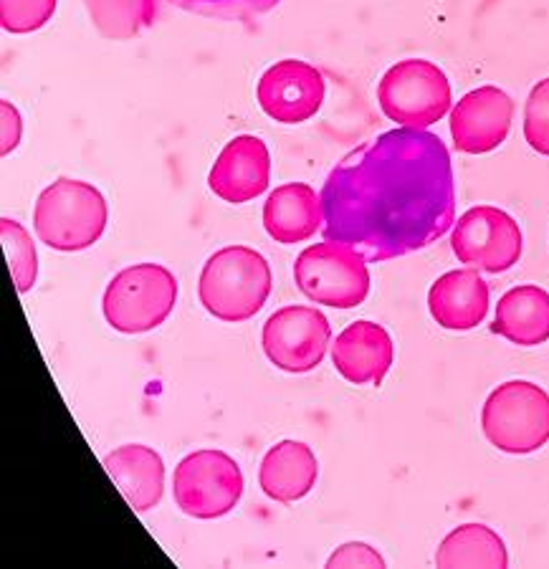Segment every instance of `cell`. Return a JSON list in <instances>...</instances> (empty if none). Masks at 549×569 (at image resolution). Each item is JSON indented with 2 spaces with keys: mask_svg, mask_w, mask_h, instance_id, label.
<instances>
[{
  "mask_svg": "<svg viewBox=\"0 0 549 569\" xmlns=\"http://www.w3.org/2000/svg\"><path fill=\"white\" fill-rule=\"evenodd\" d=\"M319 198L325 241L352 246L368 263L416 253L456 223L451 152L433 132L398 127L345 154Z\"/></svg>",
  "mask_w": 549,
  "mask_h": 569,
  "instance_id": "cell-1",
  "label": "cell"
},
{
  "mask_svg": "<svg viewBox=\"0 0 549 569\" xmlns=\"http://www.w3.org/2000/svg\"><path fill=\"white\" fill-rule=\"evenodd\" d=\"M273 273L263 256L249 246H226L206 261L198 279V299L210 317L238 325L259 315L271 297Z\"/></svg>",
  "mask_w": 549,
  "mask_h": 569,
  "instance_id": "cell-2",
  "label": "cell"
},
{
  "mask_svg": "<svg viewBox=\"0 0 549 569\" xmlns=\"http://www.w3.org/2000/svg\"><path fill=\"white\" fill-rule=\"evenodd\" d=\"M109 208L102 192L84 180L59 178L46 188L33 208L39 241L53 251H84L102 238Z\"/></svg>",
  "mask_w": 549,
  "mask_h": 569,
  "instance_id": "cell-3",
  "label": "cell"
},
{
  "mask_svg": "<svg viewBox=\"0 0 549 569\" xmlns=\"http://www.w3.org/2000/svg\"><path fill=\"white\" fill-rule=\"evenodd\" d=\"M481 430L501 453L527 456L549 443V392L529 380H509L481 410Z\"/></svg>",
  "mask_w": 549,
  "mask_h": 569,
  "instance_id": "cell-4",
  "label": "cell"
},
{
  "mask_svg": "<svg viewBox=\"0 0 549 569\" xmlns=\"http://www.w3.org/2000/svg\"><path fill=\"white\" fill-rule=\"evenodd\" d=\"M178 279L160 263H134L114 273L102 299L107 325L122 335L152 332L172 315Z\"/></svg>",
  "mask_w": 549,
  "mask_h": 569,
  "instance_id": "cell-5",
  "label": "cell"
},
{
  "mask_svg": "<svg viewBox=\"0 0 549 569\" xmlns=\"http://www.w3.org/2000/svg\"><path fill=\"white\" fill-rule=\"evenodd\" d=\"M382 114L398 127L428 130L451 112V81L433 61L406 59L386 71L378 84Z\"/></svg>",
  "mask_w": 549,
  "mask_h": 569,
  "instance_id": "cell-6",
  "label": "cell"
},
{
  "mask_svg": "<svg viewBox=\"0 0 549 569\" xmlns=\"http://www.w3.org/2000/svg\"><path fill=\"white\" fill-rule=\"evenodd\" d=\"M295 281L315 305L355 309L370 293L368 259L347 243L325 241L309 246L297 256Z\"/></svg>",
  "mask_w": 549,
  "mask_h": 569,
  "instance_id": "cell-7",
  "label": "cell"
},
{
  "mask_svg": "<svg viewBox=\"0 0 549 569\" xmlns=\"http://www.w3.org/2000/svg\"><path fill=\"white\" fill-rule=\"evenodd\" d=\"M243 471L223 451H196L182 458L172 473V497L178 509L193 519H221L243 497Z\"/></svg>",
  "mask_w": 549,
  "mask_h": 569,
  "instance_id": "cell-8",
  "label": "cell"
},
{
  "mask_svg": "<svg viewBox=\"0 0 549 569\" xmlns=\"http://www.w3.org/2000/svg\"><path fill=\"white\" fill-rule=\"evenodd\" d=\"M451 249L466 266L487 273H505L519 263L525 236L507 210L476 206L453 223Z\"/></svg>",
  "mask_w": 549,
  "mask_h": 569,
  "instance_id": "cell-9",
  "label": "cell"
},
{
  "mask_svg": "<svg viewBox=\"0 0 549 569\" xmlns=\"http://www.w3.org/2000/svg\"><path fill=\"white\" fill-rule=\"evenodd\" d=\"M261 345L269 362L279 370L291 375L312 372L332 345V327L315 307H283L263 325Z\"/></svg>",
  "mask_w": 549,
  "mask_h": 569,
  "instance_id": "cell-10",
  "label": "cell"
},
{
  "mask_svg": "<svg viewBox=\"0 0 549 569\" xmlns=\"http://www.w3.org/2000/svg\"><path fill=\"white\" fill-rule=\"evenodd\" d=\"M327 84L322 71L299 59H283L263 71L256 87L259 107L273 122H309L325 104Z\"/></svg>",
  "mask_w": 549,
  "mask_h": 569,
  "instance_id": "cell-11",
  "label": "cell"
},
{
  "mask_svg": "<svg viewBox=\"0 0 549 569\" xmlns=\"http://www.w3.org/2000/svg\"><path fill=\"white\" fill-rule=\"evenodd\" d=\"M511 122H515V102L505 89H473L451 109L453 147L466 154L493 152L505 144Z\"/></svg>",
  "mask_w": 549,
  "mask_h": 569,
  "instance_id": "cell-12",
  "label": "cell"
},
{
  "mask_svg": "<svg viewBox=\"0 0 549 569\" xmlns=\"http://www.w3.org/2000/svg\"><path fill=\"white\" fill-rule=\"evenodd\" d=\"M271 154L256 134H238L218 154L208 176V188L231 206H243L267 192Z\"/></svg>",
  "mask_w": 549,
  "mask_h": 569,
  "instance_id": "cell-13",
  "label": "cell"
},
{
  "mask_svg": "<svg viewBox=\"0 0 549 569\" xmlns=\"http://www.w3.org/2000/svg\"><path fill=\"white\" fill-rule=\"evenodd\" d=\"M396 360V345L382 325L360 319L345 327L332 342L337 372L352 385H382Z\"/></svg>",
  "mask_w": 549,
  "mask_h": 569,
  "instance_id": "cell-14",
  "label": "cell"
},
{
  "mask_svg": "<svg viewBox=\"0 0 549 569\" xmlns=\"http://www.w3.org/2000/svg\"><path fill=\"white\" fill-rule=\"evenodd\" d=\"M428 311L443 329L469 332L489 315V283L473 266L448 271L428 291Z\"/></svg>",
  "mask_w": 549,
  "mask_h": 569,
  "instance_id": "cell-15",
  "label": "cell"
},
{
  "mask_svg": "<svg viewBox=\"0 0 549 569\" xmlns=\"http://www.w3.org/2000/svg\"><path fill=\"white\" fill-rule=\"evenodd\" d=\"M325 226L322 198L307 182H287L263 203V228L281 246L305 243Z\"/></svg>",
  "mask_w": 549,
  "mask_h": 569,
  "instance_id": "cell-16",
  "label": "cell"
},
{
  "mask_svg": "<svg viewBox=\"0 0 549 569\" xmlns=\"http://www.w3.org/2000/svg\"><path fill=\"white\" fill-rule=\"evenodd\" d=\"M104 468L137 513L160 507L164 493V461L150 446L130 443L104 456Z\"/></svg>",
  "mask_w": 549,
  "mask_h": 569,
  "instance_id": "cell-17",
  "label": "cell"
},
{
  "mask_svg": "<svg viewBox=\"0 0 549 569\" xmlns=\"http://www.w3.org/2000/svg\"><path fill=\"white\" fill-rule=\"evenodd\" d=\"M319 463L312 448L301 440H281L263 456L259 486L271 501L295 503L317 486Z\"/></svg>",
  "mask_w": 549,
  "mask_h": 569,
  "instance_id": "cell-18",
  "label": "cell"
},
{
  "mask_svg": "<svg viewBox=\"0 0 549 569\" xmlns=\"http://www.w3.org/2000/svg\"><path fill=\"white\" fill-rule=\"evenodd\" d=\"M491 332L517 347H539L549 339V291L535 283L509 289L497 305Z\"/></svg>",
  "mask_w": 549,
  "mask_h": 569,
  "instance_id": "cell-19",
  "label": "cell"
},
{
  "mask_svg": "<svg viewBox=\"0 0 549 569\" xmlns=\"http://www.w3.org/2000/svg\"><path fill=\"white\" fill-rule=\"evenodd\" d=\"M436 567H509V552L505 539L483 525H463L448 535L436 552Z\"/></svg>",
  "mask_w": 549,
  "mask_h": 569,
  "instance_id": "cell-20",
  "label": "cell"
},
{
  "mask_svg": "<svg viewBox=\"0 0 549 569\" xmlns=\"http://www.w3.org/2000/svg\"><path fill=\"white\" fill-rule=\"evenodd\" d=\"M94 29L109 41H127L150 29L158 18V0H84Z\"/></svg>",
  "mask_w": 549,
  "mask_h": 569,
  "instance_id": "cell-21",
  "label": "cell"
},
{
  "mask_svg": "<svg viewBox=\"0 0 549 569\" xmlns=\"http://www.w3.org/2000/svg\"><path fill=\"white\" fill-rule=\"evenodd\" d=\"M0 236H3V249L8 263H11L16 289L21 293L31 291L36 277H39V253H36L33 238L13 218H0Z\"/></svg>",
  "mask_w": 549,
  "mask_h": 569,
  "instance_id": "cell-22",
  "label": "cell"
},
{
  "mask_svg": "<svg viewBox=\"0 0 549 569\" xmlns=\"http://www.w3.org/2000/svg\"><path fill=\"white\" fill-rule=\"evenodd\" d=\"M164 3L216 21H251L273 11L281 0H164Z\"/></svg>",
  "mask_w": 549,
  "mask_h": 569,
  "instance_id": "cell-23",
  "label": "cell"
},
{
  "mask_svg": "<svg viewBox=\"0 0 549 569\" xmlns=\"http://www.w3.org/2000/svg\"><path fill=\"white\" fill-rule=\"evenodd\" d=\"M57 13V0H0V26L8 33H33Z\"/></svg>",
  "mask_w": 549,
  "mask_h": 569,
  "instance_id": "cell-24",
  "label": "cell"
},
{
  "mask_svg": "<svg viewBox=\"0 0 549 569\" xmlns=\"http://www.w3.org/2000/svg\"><path fill=\"white\" fill-rule=\"evenodd\" d=\"M525 140L549 158V77L537 81L525 104Z\"/></svg>",
  "mask_w": 549,
  "mask_h": 569,
  "instance_id": "cell-25",
  "label": "cell"
},
{
  "mask_svg": "<svg viewBox=\"0 0 549 569\" xmlns=\"http://www.w3.org/2000/svg\"><path fill=\"white\" fill-rule=\"evenodd\" d=\"M327 567H386V559H382L378 549L365 545V541H347L327 559Z\"/></svg>",
  "mask_w": 549,
  "mask_h": 569,
  "instance_id": "cell-26",
  "label": "cell"
},
{
  "mask_svg": "<svg viewBox=\"0 0 549 569\" xmlns=\"http://www.w3.org/2000/svg\"><path fill=\"white\" fill-rule=\"evenodd\" d=\"M3 154H8L11 150H16L18 142H21V114H18V109L3 99Z\"/></svg>",
  "mask_w": 549,
  "mask_h": 569,
  "instance_id": "cell-27",
  "label": "cell"
}]
</instances>
